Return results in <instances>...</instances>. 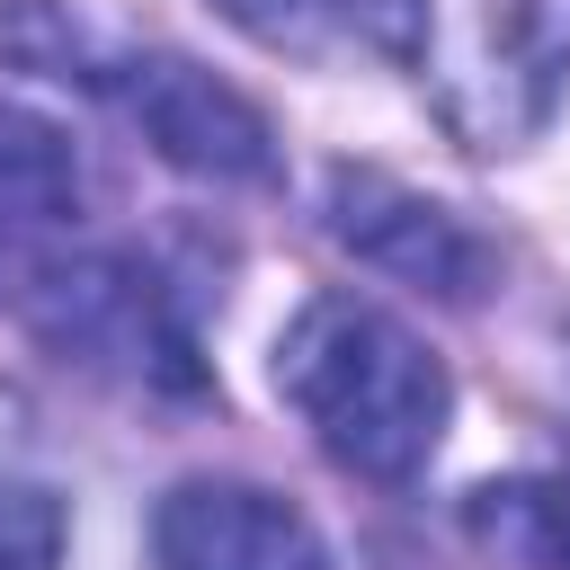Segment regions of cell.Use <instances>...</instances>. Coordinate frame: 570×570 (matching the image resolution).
Wrapping results in <instances>:
<instances>
[{
	"mask_svg": "<svg viewBox=\"0 0 570 570\" xmlns=\"http://www.w3.org/2000/svg\"><path fill=\"white\" fill-rule=\"evenodd\" d=\"M27 312H36V338L89 374H116L134 392H205V356H196V330L187 312L169 303V285L125 258V249H98V258H53L36 285H27Z\"/></svg>",
	"mask_w": 570,
	"mask_h": 570,
	"instance_id": "obj_4",
	"label": "cell"
},
{
	"mask_svg": "<svg viewBox=\"0 0 570 570\" xmlns=\"http://www.w3.org/2000/svg\"><path fill=\"white\" fill-rule=\"evenodd\" d=\"M472 534L534 561V570H570V490L561 481H508V490H472Z\"/></svg>",
	"mask_w": 570,
	"mask_h": 570,
	"instance_id": "obj_8",
	"label": "cell"
},
{
	"mask_svg": "<svg viewBox=\"0 0 570 570\" xmlns=\"http://www.w3.org/2000/svg\"><path fill=\"white\" fill-rule=\"evenodd\" d=\"M160 570H330L303 508L258 481H178L151 517Z\"/></svg>",
	"mask_w": 570,
	"mask_h": 570,
	"instance_id": "obj_6",
	"label": "cell"
},
{
	"mask_svg": "<svg viewBox=\"0 0 570 570\" xmlns=\"http://www.w3.org/2000/svg\"><path fill=\"white\" fill-rule=\"evenodd\" d=\"M276 392L356 481H419L454 410L445 365L383 303L356 294H321L294 312V330L276 338Z\"/></svg>",
	"mask_w": 570,
	"mask_h": 570,
	"instance_id": "obj_1",
	"label": "cell"
},
{
	"mask_svg": "<svg viewBox=\"0 0 570 570\" xmlns=\"http://www.w3.org/2000/svg\"><path fill=\"white\" fill-rule=\"evenodd\" d=\"M62 561V499L45 481H0V570H53Z\"/></svg>",
	"mask_w": 570,
	"mask_h": 570,
	"instance_id": "obj_9",
	"label": "cell"
},
{
	"mask_svg": "<svg viewBox=\"0 0 570 570\" xmlns=\"http://www.w3.org/2000/svg\"><path fill=\"white\" fill-rule=\"evenodd\" d=\"M330 232H338L365 267H383V276H401V285H419V294H436V303H472V294H490V276H499L490 240H481L463 214L392 187L383 169H338V178H330Z\"/></svg>",
	"mask_w": 570,
	"mask_h": 570,
	"instance_id": "obj_5",
	"label": "cell"
},
{
	"mask_svg": "<svg viewBox=\"0 0 570 570\" xmlns=\"http://www.w3.org/2000/svg\"><path fill=\"white\" fill-rule=\"evenodd\" d=\"M80 214V160L53 125L0 107V294H27L53 267V240Z\"/></svg>",
	"mask_w": 570,
	"mask_h": 570,
	"instance_id": "obj_7",
	"label": "cell"
},
{
	"mask_svg": "<svg viewBox=\"0 0 570 570\" xmlns=\"http://www.w3.org/2000/svg\"><path fill=\"white\" fill-rule=\"evenodd\" d=\"M0 45H9L18 62H36V71H53V80L98 89L125 125H142V142H151L160 160H178V169H196V178H232V187L276 178V134H267V116H258L240 89H223L214 71H196L187 53H169V45H134V36H107V45H98V36H71L53 0H18V9L0 18Z\"/></svg>",
	"mask_w": 570,
	"mask_h": 570,
	"instance_id": "obj_2",
	"label": "cell"
},
{
	"mask_svg": "<svg viewBox=\"0 0 570 570\" xmlns=\"http://www.w3.org/2000/svg\"><path fill=\"white\" fill-rule=\"evenodd\" d=\"M410 62L463 151H517L570 89V0H428Z\"/></svg>",
	"mask_w": 570,
	"mask_h": 570,
	"instance_id": "obj_3",
	"label": "cell"
}]
</instances>
